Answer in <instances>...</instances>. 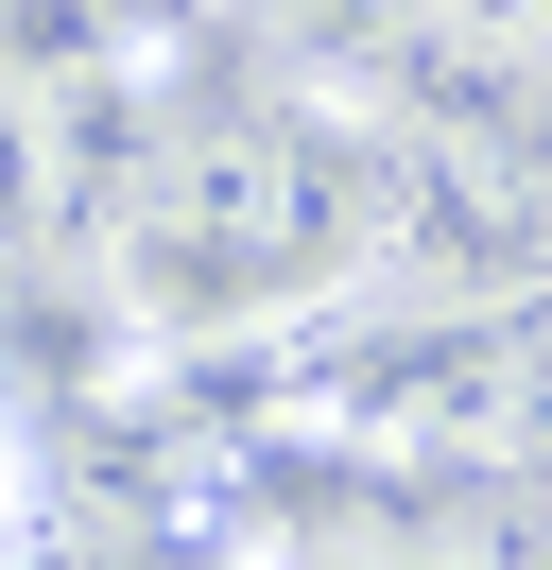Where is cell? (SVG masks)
I'll return each instance as SVG.
<instances>
[{
    "instance_id": "6da1fadb",
    "label": "cell",
    "mask_w": 552,
    "mask_h": 570,
    "mask_svg": "<svg viewBox=\"0 0 552 570\" xmlns=\"http://www.w3.org/2000/svg\"><path fill=\"white\" fill-rule=\"evenodd\" d=\"M379 121L259 87L225 121H172L121 190H103V277L138 328H276L328 312L345 277H379Z\"/></svg>"
},
{
    "instance_id": "7a4b0ae2",
    "label": "cell",
    "mask_w": 552,
    "mask_h": 570,
    "mask_svg": "<svg viewBox=\"0 0 552 570\" xmlns=\"http://www.w3.org/2000/svg\"><path fill=\"white\" fill-rule=\"evenodd\" d=\"M87 208V156H69V105L0 52V259H34L52 225Z\"/></svg>"
},
{
    "instance_id": "3957f363",
    "label": "cell",
    "mask_w": 552,
    "mask_h": 570,
    "mask_svg": "<svg viewBox=\"0 0 552 570\" xmlns=\"http://www.w3.org/2000/svg\"><path fill=\"white\" fill-rule=\"evenodd\" d=\"M34 535H52V466H34V415L0 397V570H34Z\"/></svg>"
}]
</instances>
